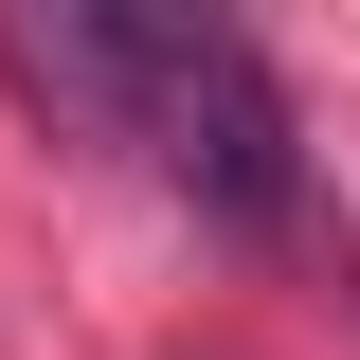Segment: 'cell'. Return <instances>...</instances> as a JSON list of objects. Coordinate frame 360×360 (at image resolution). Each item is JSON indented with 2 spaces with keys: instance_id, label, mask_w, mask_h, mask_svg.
<instances>
[{
  "instance_id": "6da1fadb",
  "label": "cell",
  "mask_w": 360,
  "mask_h": 360,
  "mask_svg": "<svg viewBox=\"0 0 360 360\" xmlns=\"http://www.w3.org/2000/svg\"><path fill=\"white\" fill-rule=\"evenodd\" d=\"M0 72L72 108V127H127L162 144V180L234 234H288L307 217V127L234 18H144V0H54V18H0Z\"/></svg>"
}]
</instances>
